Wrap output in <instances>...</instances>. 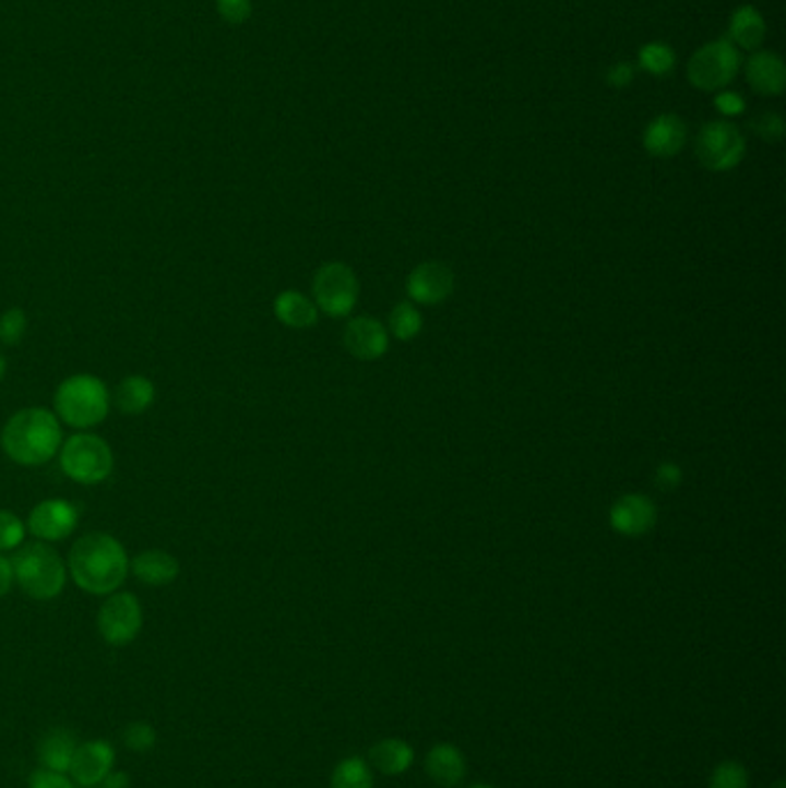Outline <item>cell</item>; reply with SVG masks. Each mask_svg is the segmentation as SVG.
<instances>
[{"instance_id": "ba28073f", "label": "cell", "mask_w": 786, "mask_h": 788, "mask_svg": "<svg viewBox=\"0 0 786 788\" xmlns=\"http://www.w3.org/2000/svg\"><path fill=\"white\" fill-rule=\"evenodd\" d=\"M312 290H314L317 309H321L323 314L333 319H342L350 314V309L356 307L360 286L354 270H350L346 263L333 261V263H323L317 270Z\"/></svg>"}, {"instance_id": "30bf717a", "label": "cell", "mask_w": 786, "mask_h": 788, "mask_svg": "<svg viewBox=\"0 0 786 788\" xmlns=\"http://www.w3.org/2000/svg\"><path fill=\"white\" fill-rule=\"evenodd\" d=\"M79 524V510L66 498H47L37 503L28 516V530L43 542L68 539Z\"/></svg>"}, {"instance_id": "603a6c76", "label": "cell", "mask_w": 786, "mask_h": 788, "mask_svg": "<svg viewBox=\"0 0 786 788\" xmlns=\"http://www.w3.org/2000/svg\"><path fill=\"white\" fill-rule=\"evenodd\" d=\"M371 763L385 775H402L413 763V750L402 740H383L371 747Z\"/></svg>"}, {"instance_id": "8d00e7d4", "label": "cell", "mask_w": 786, "mask_h": 788, "mask_svg": "<svg viewBox=\"0 0 786 788\" xmlns=\"http://www.w3.org/2000/svg\"><path fill=\"white\" fill-rule=\"evenodd\" d=\"M14 584V570H12V560L0 556V599H3Z\"/></svg>"}, {"instance_id": "9a60e30c", "label": "cell", "mask_w": 786, "mask_h": 788, "mask_svg": "<svg viewBox=\"0 0 786 788\" xmlns=\"http://www.w3.org/2000/svg\"><path fill=\"white\" fill-rule=\"evenodd\" d=\"M344 346L358 360H379L390 346L388 330L377 319L358 317L344 330Z\"/></svg>"}, {"instance_id": "7a4b0ae2", "label": "cell", "mask_w": 786, "mask_h": 788, "mask_svg": "<svg viewBox=\"0 0 786 788\" xmlns=\"http://www.w3.org/2000/svg\"><path fill=\"white\" fill-rule=\"evenodd\" d=\"M63 445V429L49 408L16 410L0 433V447L19 466H43Z\"/></svg>"}, {"instance_id": "e0dca14e", "label": "cell", "mask_w": 786, "mask_h": 788, "mask_svg": "<svg viewBox=\"0 0 786 788\" xmlns=\"http://www.w3.org/2000/svg\"><path fill=\"white\" fill-rule=\"evenodd\" d=\"M130 570L141 581V584L159 588V586L174 584L180 574V563H178V558L171 556L169 551L148 549V551H141L132 558Z\"/></svg>"}, {"instance_id": "f35d334b", "label": "cell", "mask_w": 786, "mask_h": 788, "mask_svg": "<svg viewBox=\"0 0 786 788\" xmlns=\"http://www.w3.org/2000/svg\"><path fill=\"white\" fill-rule=\"evenodd\" d=\"M5 371H8V362L3 360V356H0V383L5 379Z\"/></svg>"}, {"instance_id": "d590c367", "label": "cell", "mask_w": 786, "mask_h": 788, "mask_svg": "<svg viewBox=\"0 0 786 788\" xmlns=\"http://www.w3.org/2000/svg\"><path fill=\"white\" fill-rule=\"evenodd\" d=\"M680 480H682V475L676 464H662L657 468V485L662 489H676L680 485Z\"/></svg>"}, {"instance_id": "ac0fdd59", "label": "cell", "mask_w": 786, "mask_h": 788, "mask_svg": "<svg viewBox=\"0 0 786 788\" xmlns=\"http://www.w3.org/2000/svg\"><path fill=\"white\" fill-rule=\"evenodd\" d=\"M76 736L68 729H51L37 744V759L43 767L53 773H70V765L76 752Z\"/></svg>"}, {"instance_id": "5b68a950", "label": "cell", "mask_w": 786, "mask_h": 788, "mask_svg": "<svg viewBox=\"0 0 786 788\" xmlns=\"http://www.w3.org/2000/svg\"><path fill=\"white\" fill-rule=\"evenodd\" d=\"M60 468L79 485H99L114 473V452L95 433H74L60 445Z\"/></svg>"}, {"instance_id": "7c38bea8", "label": "cell", "mask_w": 786, "mask_h": 788, "mask_svg": "<svg viewBox=\"0 0 786 788\" xmlns=\"http://www.w3.org/2000/svg\"><path fill=\"white\" fill-rule=\"evenodd\" d=\"M116 763V750L109 740H88L81 742L74 752L70 775L76 781V786L93 788L99 786Z\"/></svg>"}, {"instance_id": "9c48e42d", "label": "cell", "mask_w": 786, "mask_h": 788, "mask_svg": "<svg viewBox=\"0 0 786 788\" xmlns=\"http://www.w3.org/2000/svg\"><path fill=\"white\" fill-rule=\"evenodd\" d=\"M143 609L136 595L132 593H111L97 613V630L109 646L122 648L141 634Z\"/></svg>"}, {"instance_id": "d6a6232c", "label": "cell", "mask_w": 786, "mask_h": 788, "mask_svg": "<svg viewBox=\"0 0 786 788\" xmlns=\"http://www.w3.org/2000/svg\"><path fill=\"white\" fill-rule=\"evenodd\" d=\"M28 788H79V786L66 773H53L47 771V767H37L28 779Z\"/></svg>"}, {"instance_id": "f546056e", "label": "cell", "mask_w": 786, "mask_h": 788, "mask_svg": "<svg viewBox=\"0 0 786 788\" xmlns=\"http://www.w3.org/2000/svg\"><path fill=\"white\" fill-rule=\"evenodd\" d=\"M748 771L736 761H727L715 767L711 777V788H748Z\"/></svg>"}, {"instance_id": "4dcf8cb0", "label": "cell", "mask_w": 786, "mask_h": 788, "mask_svg": "<svg viewBox=\"0 0 786 788\" xmlns=\"http://www.w3.org/2000/svg\"><path fill=\"white\" fill-rule=\"evenodd\" d=\"M750 128H752V132H754L759 139L769 141V143H777V141H782V136H784V120H782V116L775 114V111H763V114H759L757 118H752Z\"/></svg>"}, {"instance_id": "d4e9b609", "label": "cell", "mask_w": 786, "mask_h": 788, "mask_svg": "<svg viewBox=\"0 0 786 788\" xmlns=\"http://www.w3.org/2000/svg\"><path fill=\"white\" fill-rule=\"evenodd\" d=\"M371 786H374V777L369 773V765L358 756L344 759L335 767L333 781H330V788H371Z\"/></svg>"}, {"instance_id": "d6986e66", "label": "cell", "mask_w": 786, "mask_h": 788, "mask_svg": "<svg viewBox=\"0 0 786 788\" xmlns=\"http://www.w3.org/2000/svg\"><path fill=\"white\" fill-rule=\"evenodd\" d=\"M765 19L754 5L738 8L729 19V41L740 51H759L765 39Z\"/></svg>"}, {"instance_id": "7402d4cb", "label": "cell", "mask_w": 786, "mask_h": 788, "mask_svg": "<svg viewBox=\"0 0 786 788\" xmlns=\"http://www.w3.org/2000/svg\"><path fill=\"white\" fill-rule=\"evenodd\" d=\"M427 773L441 786H457L464 779L466 761L457 747L439 744L427 756Z\"/></svg>"}, {"instance_id": "44dd1931", "label": "cell", "mask_w": 786, "mask_h": 788, "mask_svg": "<svg viewBox=\"0 0 786 788\" xmlns=\"http://www.w3.org/2000/svg\"><path fill=\"white\" fill-rule=\"evenodd\" d=\"M155 402V383L141 373H132L126 377L116 392H114V404L122 415H141L146 413Z\"/></svg>"}, {"instance_id": "8fae6325", "label": "cell", "mask_w": 786, "mask_h": 788, "mask_svg": "<svg viewBox=\"0 0 786 788\" xmlns=\"http://www.w3.org/2000/svg\"><path fill=\"white\" fill-rule=\"evenodd\" d=\"M408 298L418 305H441L454 290V275L445 263L427 261L410 270L406 279Z\"/></svg>"}, {"instance_id": "ffe728a7", "label": "cell", "mask_w": 786, "mask_h": 788, "mask_svg": "<svg viewBox=\"0 0 786 788\" xmlns=\"http://www.w3.org/2000/svg\"><path fill=\"white\" fill-rule=\"evenodd\" d=\"M273 311L282 325L294 330L312 327L319 321L317 305L307 296L298 294V290H282L273 302Z\"/></svg>"}, {"instance_id": "484cf974", "label": "cell", "mask_w": 786, "mask_h": 788, "mask_svg": "<svg viewBox=\"0 0 786 788\" xmlns=\"http://www.w3.org/2000/svg\"><path fill=\"white\" fill-rule=\"evenodd\" d=\"M422 330V314L416 305L400 302L390 311V332L402 342H410Z\"/></svg>"}, {"instance_id": "4316f807", "label": "cell", "mask_w": 786, "mask_h": 788, "mask_svg": "<svg viewBox=\"0 0 786 788\" xmlns=\"http://www.w3.org/2000/svg\"><path fill=\"white\" fill-rule=\"evenodd\" d=\"M122 742H126L128 750L136 752V754H146L151 750H155L157 744V731L155 726H151L148 721H132L126 726L122 731Z\"/></svg>"}, {"instance_id": "1f68e13d", "label": "cell", "mask_w": 786, "mask_h": 788, "mask_svg": "<svg viewBox=\"0 0 786 788\" xmlns=\"http://www.w3.org/2000/svg\"><path fill=\"white\" fill-rule=\"evenodd\" d=\"M217 5V14L226 21V24H247L252 16V0H215Z\"/></svg>"}, {"instance_id": "5bb4252c", "label": "cell", "mask_w": 786, "mask_h": 788, "mask_svg": "<svg viewBox=\"0 0 786 788\" xmlns=\"http://www.w3.org/2000/svg\"><path fill=\"white\" fill-rule=\"evenodd\" d=\"M688 143V124L676 114H659L644 130V148L651 157H676Z\"/></svg>"}, {"instance_id": "2e32d148", "label": "cell", "mask_w": 786, "mask_h": 788, "mask_svg": "<svg viewBox=\"0 0 786 788\" xmlns=\"http://www.w3.org/2000/svg\"><path fill=\"white\" fill-rule=\"evenodd\" d=\"M745 79L761 97H779L786 88V65L775 51H754L745 62Z\"/></svg>"}, {"instance_id": "52a82bcc", "label": "cell", "mask_w": 786, "mask_h": 788, "mask_svg": "<svg viewBox=\"0 0 786 788\" xmlns=\"http://www.w3.org/2000/svg\"><path fill=\"white\" fill-rule=\"evenodd\" d=\"M694 151L703 169L722 174L736 169L748 145H745V136L736 124L727 120H711L699 130Z\"/></svg>"}, {"instance_id": "277c9868", "label": "cell", "mask_w": 786, "mask_h": 788, "mask_svg": "<svg viewBox=\"0 0 786 788\" xmlns=\"http://www.w3.org/2000/svg\"><path fill=\"white\" fill-rule=\"evenodd\" d=\"M14 581L22 590L39 601H49L58 597L66 588L68 568L63 558L47 542L22 545L12 558Z\"/></svg>"}, {"instance_id": "ab89813d", "label": "cell", "mask_w": 786, "mask_h": 788, "mask_svg": "<svg viewBox=\"0 0 786 788\" xmlns=\"http://www.w3.org/2000/svg\"><path fill=\"white\" fill-rule=\"evenodd\" d=\"M471 788H493V786H487V784H478V786H471Z\"/></svg>"}, {"instance_id": "cb8c5ba5", "label": "cell", "mask_w": 786, "mask_h": 788, "mask_svg": "<svg viewBox=\"0 0 786 788\" xmlns=\"http://www.w3.org/2000/svg\"><path fill=\"white\" fill-rule=\"evenodd\" d=\"M639 65L653 76H669L676 68V53L665 41H648L639 49Z\"/></svg>"}, {"instance_id": "6da1fadb", "label": "cell", "mask_w": 786, "mask_h": 788, "mask_svg": "<svg viewBox=\"0 0 786 788\" xmlns=\"http://www.w3.org/2000/svg\"><path fill=\"white\" fill-rule=\"evenodd\" d=\"M68 570L81 590L91 595H111L126 584L130 558L114 535L86 533L72 545Z\"/></svg>"}, {"instance_id": "4fadbf2b", "label": "cell", "mask_w": 786, "mask_h": 788, "mask_svg": "<svg viewBox=\"0 0 786 788\" xmlns=\"http://www.w3.org/2000/svg\"><path fill=\"white\" fill-rule=\"evenodd\" d=\"M657 522V510L644 493L620 496L609 512V524L616 533L626 537H639L653 530Z\"/></svg>"}, {"instance_id": "74e56055", "label": "cell", "mask_w": 786, "mask_h": 788, "mask_svg": "<svg viewBox=\"0 0 786 788\" xmlns=\"http://www.w3.org/2000/svg\"><path fill=\"white\" fill-rule=\"evenodd\" d=\"M130 784H132V779H130V775L128 773H116V771H111L105 779H102V788H130Z\"/></svg>"}, {"instance_id": "f1b7e54d", "label": "cell", "mask_w": 786, "mask_h": 788, "mask_svg": "<svg viewBox=\"0 0 786 788\" xmlns=\"http://www.w3.org/2000/svg\"><path fill=\"white\" fill-rule=\"evenodd\" d=\"M24 537H26V526L22 518L10 510H0V553L22 547Z\"/></svg>"}, {"instance_id": "3957f363", "label": "cell", "mask_w": 786, "mask_h": 788, "mask_svg": "<svg viewBox=\"0 0 786 788\" xmlns=\"http://www.w3.org/2000/svg\"><path fill=\"white\" fill-rule=\"evenodd\" d=\"M111 394L93 373H74L58 385L53 394V413L58 420L74 429H93L107 420Z\"/></svg>"}, {"instance_id": "83f0119b", "label": "cell", "mask_w": 786, "mask_h": 788, "mask_svg": "<svg viewBox=\"0 0 786 788\" xmlns=\"http://www.w3.org/2000/svg\"><path fill=\"white\" fill-rule=\"evenodd\" d=\"M26 330H28V317L24 309L12 307L5 311V314H0V344L16 346L24 339Z\"/></svg>"}, {"instance_id": "8992f818", "label": "cell", "mask_w": 786, "mask_h": 788, "mask_svg": "<svg viewBox=\"0 0 786 788\" xmlns=\"http://www.w3.org/2000/svg\"><path fill=\"white\" fill-rule=\"evenodd\" d=\"M740 65V51L727 37L713 39L688 60V81L701 93H719L738 76Z\"/></svg>"}, {"instance_id": "e575fe53", "label": "cell", "mask_w": 786, "mask_h": 788, "mask_svg": "<svg viewBox=\"0 0 786 788\" xmlns=\"http://www.w3.org/2000/svg\"><path fill=\"white\" fill-rule=\"evenodd\" d=\"M713 102H715V109L727 118L740 116L745 111V99L734 91H719Z\"/></svg>"}, {"instance_id": "836d02e7", "label": "cell", "mask_w": 786, "mask_h": 788, "mask_svg": "<svg viewBox=\"0 0 786 788\" xmlns=\"http://www.w3.org/2000/svg\"><path fill=\"white\" fill-rule=\"evenodd\" d=\"M634 76H636V68L626 60L614 62V65L607 70V83L616 91H626L628 86H632Z\"/></svg>"}]
</instances>
